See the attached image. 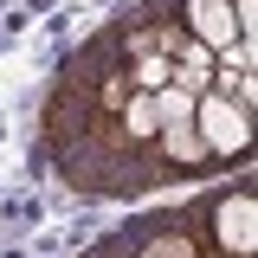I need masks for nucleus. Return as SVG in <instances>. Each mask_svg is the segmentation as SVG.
I'll return each instance as SVG.
<instances>
[{
	"instance_id": "obj_1",
	"label": "nucleus",
	"mask_w": 258,
	"mask_h": 258,
	"mask_svg": "<svg viewBox=\"0 0 258 258\" xmlns=\"http://www.w3.org/2000/svg\"><path fill=\"white\" fill-rule=\"evenodd\" d=\"M187 220L200 239V258H258V187L245 174L194 194Z\"/></svg>"
},
{
	"instance_id": "obj_2",
	"label": "nucleus",
	"mask_w": 258,
	"mask_h": 258,
	"mask_svg": "<svg viewBox=\"0 0 258 258\" xmlns=\"http://www.w3.org/2000/svg\"><path fill=\"white\" fill-rule=\"evenodd\" d=\"M194 136L207 142L213 174H245V161H252V110L245 103H232L226 91L207 84L194 97Z\"/></svg>"
},
{
	"instance_id": "obj_3",
	"label": "nucleus",
	"mask_w": 258,
	"mask_h": 258,
	"mask_svg": "<svg viewBox=\"0 0 258 258\" xmlns=\"http://www.w3.org/2000/svg\"><path fill=\"white\" fill-rule=\"evenodd\" d=\"M155 174H161V187L168 181H207L213 174V155L194 136V116H174V123L155 129Z\"/></svg>"
},
{
	"instance_id": "obj_4",
	"label": "nucleus",
	"mask_w": 258,
	"mask_h": 258,
	"mask_svg": "<svg viewBox=\"0 0 258 258\" xmlns=\"http://www.w3.org/2000/svg\"><path fill=\"white\" fill-rule=\"evenodd\" d=\"M174 13H181V26H187V39H200V45H207L213 58H220V52H232V45L245 39L226 0H174Z\"/></svg>"
},
{
	"instance_id": "obj_5",
	"label": "nucleus",
	"mask_w": 258,
	"mask_h": 258,
	"mask_svg": "<svg viewBox=\"0 0 258 258\" xmlns=\"http://www.w3.org/2000/svg\"><path fill=\"white\" fill-rule=\"evenodd\" d=\"M226 7H232L239 32H245V39H258V0H226Z\"/></svg>"
}]
</instances>
